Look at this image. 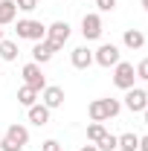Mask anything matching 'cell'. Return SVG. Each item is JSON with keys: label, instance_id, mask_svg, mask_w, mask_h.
<instances>
[{"label": "cell", "instance_id": "obj_17", "mask_svg": "<svg viewBox=\"0 0 148 151\" xmlns=\"http://www.w3.org/2000/svg\"><path fill=\"white\" fill-rule=\"evenodd\" d=\"M87 116H90L93 122H108V116H105V108H102V99H93L90 105H87Z\"/></svg>", "mask_w": 148, "mask_h": 151}, {"label": "cell", "instance_id": "obj_2", "mask_svg": "<svg viewBox=\"0 0 148 151\" xmlns=\"http://www.w3.org/2000/svg\"><path fill=\"white\" fill-rule=\"evenodd\" d=\"M18 38H23V41H44L47 38V26L41 23V20H35V18H23V20H18Z\"/></svg>", "mask_w": 148, "mask_h": 151}, {"label": "cell", "instance_id": "obj_7", "mask_svg": "<svg viewBox=\"0 0 148 151\" xmlns=\"http://www.w3.org/2000/svg\"><path fill=\"white\" fill-rule=\"evenodd\" d=\"M125 108H128L131 113H142L148 108V96L142 87H131V90H125V102H122Z\"/></svg>", "mask_w": 148, "mask_h": 151}, {"label": "cell", "instance_id": "obj_14", "mask_svg": "<svg viewBox=\"0 0 148 151\" xmlns=\"http://www.w3.org/2000/svg\"><path fill=\"white\" fill-rule=\"evenodd\" d=\"M15 18H18V6H15V0H0V26H9Z\"/></svg>", "mask_w": 148, "mask_h": 151}, {"label": "cell", "instance_id": "obj_5", "mask_svg": "<svg viewBox=\"0 0 148 151\" xmlns=\"http://www.w3.org/2000/svg\"><path fill=\"white\" fill-rule=\"evenodd\" d=\"M119 61H122V52H119L116 44H102L93 52V64H99V67H116Z\"/></svg>", "mask_w": 148, "mask_h": 151}, {"label": "cell", "instance_id": "obj_25", "mask_svg": "<svg viewBox=\"0 0 148 151\" xmlns=\"http://www.w3.org/2000/svg\"><path fill=\"white\" fill-rule=\"evenodd\" d=\"M0 148H3V151H20V145H18V142H12L9 137H0Z\"/></svg>", "mask_w": 148, "mask_h": 151}, {"label": "cell", "instance_id": "obj_3", "mask_svg": "<svg viewBox=\"0 0 148 151\" xmlns=\"http://www.w3.org/2000/svg\"><path fill=\"white\" fill-rule=\"evenodd\" d=\"M134 81H137V70H134V64H131V61H119V64L113 67V84H116L119 90H131Z\"/></svg>", "mask_w": 148, "mask_h": 151}, {"label": "cell", "instance_id": "obj_30", "mask_svg": "<svg viewBox=\"0 0 148 151\" xmlns=\"http://www.w3.org/2000/svg\"><path fill=\"white\" fill-rule=\"evenodd\" d=\"M142 9H145V12H148V0H142Z\"/></svg>", "mask_w": 148, "mask_h": 151}, {"label": "cell", "instance_id": "obj_19", "mask_svg": "<svg viewBox=\"0 0 148 151\" xmlns=\"http://www.w3.org/2000/svg\"><path fill=\"white\" fill-rule=\"evenodd\" d=\"M102 108H105V116L113 119V116H119V111H122V102L113 99V96H108V99H102Z\"/></svg>", "mask_w": 148, "mask_h": 151}, {"label": "cell", "instance_id": "obj_11", "mask_svg": "<svg viewBox=\"0 0 148 151\" xmlns=\"http://www.w3.org/2000/svg\"><path fill=\"white\" fill-rule=\"evenodd\" d=\"M70 61H73L75 70H87L93 64V50H87V47H75L73 52H70Z\"/></svg>", "mask_w": 148, "mask_h": 151}, {"label": "cell", "instance_id": "obj_4", "mask_svg": "<svg viewBox=\"0 0 148 151\" xmlns=\"http://www.w3.org/2000/svg\"><path fill=\"white\" fill-rule=\"evenodd\" d=\"M102 32H105L102 15H99V12H87V15L81 18V35H84V41H99Z\"/></svg>", "mask_w": 148, "mask_h": 151}, {"label": "cell", "instance_id": "obj_1", "mask_svg": "<svg viewBox=\"0 0 148 151\" xmlns=\"http://www.w3.org/2000/svg\"><path fill=\"white\" fill-rule=\"evenodd\" d=\"M70 32H73V29H70L67 20H55V23L47 26V38H44V41L52 47V52H58V50H64V44L70 41Z\"/></svg>", "mask_w": 148, "mask_h": 151}, {"label": "cell", "instance_id": "obj_28", "mask_svg": "<svg viewBox=\"0 0 148 151\" xmlns=\"http://www.w3.org/2000/svg\"><path fill=\"white\" fill-rule=\"evenodd\" d=\"M78 151H99V148H96L93 142H87V145H81V148H78Z\"/></svg>", "mask_w": 148, "mask_h": 151}, {"label": "cell", "instance_id": "obj_22", "mask_svg": "<svg viewBox=\"0 0 148 151\" xmlns=\"http://www.w3.org/2000/svg\"><path fill=\"white\" fill-rule=\"evenodd\" d=\"M18 12H35L38 9V0H15Z\"/></svg>", "mask_w": 148, "mask_h": 151}, {"label": "cell", "instance_id": "obj_16", "mask_svg": "<svg viewBox=\"0 0 148 151\" xmlns=\"http://www.w3.org/2000/svg\"><path fill=\"white\" fill-rule=\"evenodd\" d=\"M38 96H41V93H38L35 87H29V84H23V87L18 90V102L23 105V108H32V105L38 102Z\"/></svg>", "mask_w": 148, "mask_h": 151}, {"label": "cell", "instance_id": "obj_23", "mask_svg": "<svg viewBox=\"0 0 148 151\" xmlns=\"http://www.w3.org/2000/svg\"><path fill=\"white\" fill-rule=\"evenodd\" d=\"M134 70H137V78H142V81H148V58H142V61H139V64H137Z\"/></svg>", "mask_w": 148, "mask_h": 151}, {"label": "cell", "instance_id": "obj_6", "mask_svg": "<svg viewBox=\"0 0 148 151\" xmlns=\"http://www.w3.org/2000/svg\"><path fill=\"white\" fill-rule=\"evenodd\" d=\"M20 76H23V84H29V87H35L38 93L47 87V76L41 73V64H35V61H29V64H23V70H20Z\"/></svg>", "mask_w": 148, "mask_h": 151}, {"label": "cell", "instance_id": "obj_31", "mask_svg": "<svg viewBox=\"0 0 148 151\" xmlns=\"http://www.w3.org/2000/svg\"><path fill=\"white\" fill-rule=\"evenodd\" d=\"M142 90H145V96H148V81H145V87H142Z\"/></svg>", "mask_w": 148, "mask_h": 151}, {"label": "cell", "instance_id": "obj_18", "mask_svg": "<svg viewBox=\"0 0 148 151\" xmlns=\"http://www.w3.org/2000/svg\"><path fill=\"white\" fill-rule=\"evenodd\" d=\"M0 58H3V61H15V58H18V44L3 38V41H0Z\"/></svg>", "mask_w": 148, "mask_h": 151}, {"label": "cell", "instance_id": "obj_13", "mask_svg": "<svg viewBox=\"0 0 148 151\" xmlns=\"http://www.w3.org/2000/svg\"><path fill=\"white\" fill-rule=\"evenodd\" d=\"M122 44H125L128 50H142V47H145V35H142V29H125Z\"/></svg>", "mask_w": 148, "mask_h": 151}, {"label": "cell", "instance_id": "obj_27", "mask_svg": "<svg viewBox=\"0 0 148 151\" xmlns=\"http://www.w3.org/2000/svg\"><path fill=\"white\" fill-rule=\"evenodd\" d=\"M139 151H148V134H145V137H139Z\"/></svg>", "mask_w": 148, "mask_h": 151}, {"label": "cell", "instance_id": "obj_9", "mask_svg": "<svg viewBox=\"0 0 148 151\" xmlns=\"http://www.w3.org/2000/svg\"><path fill=\"white\" fill-rule=\"evenodd\" d=\"M26 116H29V122H32V125H38V128H44V125L50 122V108H47L44 102H41V105L35 102L32 108H26Z\"/></svg>", "mask_w": 148, "mask_h": 151}, {"label": "cell", "instance_id": "obj_8", "mask_svg": "<svg viewBox=\"0 0 148 151\" xmlns=\"http://www.w3.org/2000/svg\"><path fill=\"white\" fill-rule=\"evenodd\" d=\"M41 102H44L50 111H55V108L64 105V90H61L58 84H47V87L41 90Z\"/></svg>", "mask_w": 148, "mask_h": 151}, {"label": "cell", "instance_id": "obj_12", "mask_svg": "<svg viewBox=\"0 0 148 151\" xmlns=\"http://www.w3.org/2000/svg\"><path fill=\"white\" fill-rule=\"evenodd\" d=\"M52 47L47 44V41H35V47H32V61L35 64H47V61H52Z\"/></svg>", "mask_w": 148, "mask_h": 151}, {"label": "cell", "instance_id": "obj_10", "mask_svg": "<svg viewBox=\"0 0 148 151\" xmlns=\"http://www.w3.org/2000/svg\"><path fill=\"white\" fill-rule=\"evenodd\" d=\"M3 137H9L12 142H18L20 148H26V142H29V128H26V125H20V122H12V125L6 128Z\"/></svg>", "mask_w": 148, "mask_h": 151}, {"label": "cell", "instance_id": "obj_26", "mask_svg": "<svg viewBox=\"0 0 148 151\" xmlns=\"http://www.w3.org/2000/svg\"><path fill=\"white\" fill-rule=\"evenodd\" d=\"M41 151H61V142L58 139H44L41 142Z\"/></svg>", "mask_w": 148, "mask_h": 151}, {"label": "cell", "instance_id": "obj_33", "mask_svg": "<svg viewBox=\"0 0 148 151\" xmlns=\"http://www.w3.org/2000/svg\"><path fill=\"white\" fill-rule=\"evenodd\" d=\"M0 137H3V131H0Z\"/></svg>", "mask_w": 148, "mask_h": 151}, {"label": "cell", "instance_id": "obj_32", "mask_svg": "<svg viewBox=\"0 0 148 151\" xmlns=\"http://www.w3.org/2000/svg\"><path fill=\"white\" fill-rule=\"evenodd\" d=\"M0 41H3V29H0Z\"/></svg>", "mask_w": 148, "mask_h": 151}, {"label": "cell", "instance_id": "obj_20", "mask_svg": "<svg viewBox=\"0 0 148 151\" xmlns=\"http://www.w3.org/2000/svg\"><path fill=\"white\" fill-rule=\"evenodd\" d=\"M102 137H105V122H90V125H87V142L96 145Z\"/></svg>", "mask_w": 148, "mask_h": 151}, {"label": "cell", "instance_id": "obj_29", "mask_svg": "<svg viewBox=\"0 0 148 151\" xmlns=\"http://www.w3.org/2000/svg\"><path fill=\"white\" fill-rule=\"evenodd\" d=\"M142 119H145V125H148V108H145V111H142Z\"/></svg>", "mask_w": 148, "mask_h": 151}, {"label": "cell", "instance_id": "obj_15", "mask_svg": "<svg viewBox=\"0 0 148 151\" xmlns=\"http://www.w3.org/2000/svg\"><path fill=\"white\" fill-rule=\"evenodd\" d=\"M116 148H119V151H139V137H137L134 131L116 137Z\"/></svg>", "mask_w": 148, "mask_h": 151}, {"label": "cell", "instance_id": "obj_24", "mask_svg": "<svg viewBox=\"0 0 148 151\" xmlns=\"http://www.w3.org/2000/svg\"><path fill=\"white\" fill-rule=\"evenodd\" d=\"M96 9L99 12H113L116 9V0H96Z\"/></svg>", "mask_w": 148, "mask_h": 151}, {"label": "cell", "instance_id": "obj_21", "mask_svg": "<svg viewBox=\"0 0 148 151\" xmlns=\"http://www.w3.org/2000/svg\"><path fill=\"white\" fill-rule=\"evenodd\" d=\"M96 148H99V151H116V137L105 131V137H102V139L96 142Z\"/></svg>", "mask_w": 148, "mask_h": 151}]
</instances>
